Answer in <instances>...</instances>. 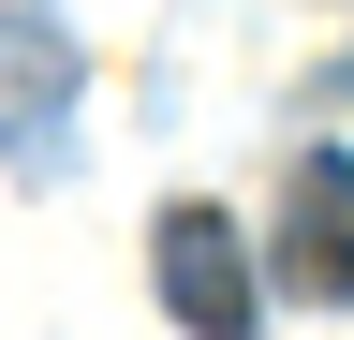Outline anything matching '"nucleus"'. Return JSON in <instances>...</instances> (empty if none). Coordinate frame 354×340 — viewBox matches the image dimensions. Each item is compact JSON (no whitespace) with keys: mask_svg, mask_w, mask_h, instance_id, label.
<instances>
[{"mask_svg":"<svg viewBox=\"0 0 354 340\" xmlns=\"http://www.w3.org/2000/svg\"><path fill=\"white\" fill-rule=\"evenodd\" d=\"M0 163L15 178L74 163V30H59V0H0Z\"/></svg>","mask_w":354,"mask_h":340,"instance_id":"obj_1","label":"nucleus"},{"mask_svg":"<svg viewBox=\"0 0 354 340\" xmlns=\"http://www.w3.org/2000/svg\"><path fill=\"white\" fill-rule=\"evenodd\" d=\"M266 281H281V296H310V311H354V148H310L295 178H281Z\"/></svg>","mask_w":354,"mask_h":340,"instance_id":"obj_2","label":"nucleus"},{"mask_svg":"<svg viewBox=\"0 0 354 340\" xmlns=\"http://www.w3.org/2000/svg\"><path fill=\"white\" fill-rule=\"evenodd\" d=\"M148 267H162V311L192 325V340H251V296H266V267H251V237L221 222V207H162Z\"/></svg>","mask_w":354,"mask_h":340,"instance_id":"obj_3","label":"nucleus"}]
</instances>
